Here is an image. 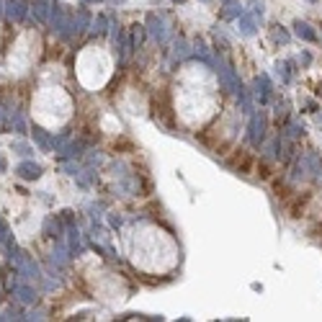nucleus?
I'll return each mask as SVG.
<instances>
[{
    "label": "nucleus",
    "mask_w": 322,
    "mask_h": 322,
    "mask_svg": "<svg viewBox=\"0 0 322 322\" xmlns=\"http://www.w3.org/2000/svg\"><path fill=\"white\" fill-rule=\"evenodd\" d=\"M16 173H19L23 181H37V178L41 175V168H39V165H34V163H21Z\"/></svg>",
    "instance_id": "2"
},
{
    "label": "nucleus",
    "mask_w": 322,
    "mask_h": 322,
    "mask_svg": "<svg viewBox=\"0 0 322 322\" xmlns=\"http://www.w3.org/2000/svg\"><path fill=\"white\" fill-rule=\"evenodd\" d=\"M250 129H253V145H261L263 132H265V116L258 114L255 119H253V124H250Z\"/></svg>",
    "instance_id": "3"
},
{
    "label": "nucleus",
    "mask_w": 322,
    "mask_h": 322,
    "mask_svg": "<svg viewBox=\"0 0 322 322\" xmlns=\"http://www.w3.org/2000/svg\"><path fill=\"white\" fill-rule=\"evenodd\" d=\"M34 137H37V142H39V145H41L44 150H49V147H52V142H49V137H47V134H44L41 129H34Z\"/></svg>",
    "instance_id": "11"
},
{
    "label": "nucleus",
    "mask_w": 322,
    "mask_h": 322,
    "mask_svg": "<svg viewBox=\"0 0 322 322\" xmlns=\"http://www.w3.org/2000/svg\"><path fill=\"white\" fill-rule=\"evenodd\" d=\"M286 132H289V137L297 139V137H302V134H304V127H299V124H289V129H286Z\"/></svg>",
    "instance_id": "12"
},
{
    "label": "nucleus",
    "mask_w": 322,
    "mask_h": 322,
    "mask_svg": "<svg viewBox=\"0 0 322 322\" xmlns=\"http://www.w3.org/2000/svg\"><path fill=\"white\" fill-rule=\"evenodd\" d=\"M8 16H11V19H23L26 8L19 3V0H11V3H8Z\"/></svg>",
    "instance_id": "7"
},
{
    "label": "nucleus",
    "mask_w": 322,
    "mask_h": 322,
    "mask_svg": "<svg viewBox=\"0 0 322 322\" xmlns=\"http://www.w3.org/2000/svg\"><path fill=\"white\" fill-rule=\"evenodd\" d=\"M255 88H258L255 95L261 98V103H265L268 98H271V83H268V77H265V75H263V77H258V80H255Z\"/></svg>",
    "instance_id": "4"
},
{
    "label": "nucleus",
    "mask_w": 322,
    "mask_h": 322,
    "mask_svg": "<svg viewBox=\"0 0 322 322\" xmlns=\"http://www.w3.org/2000/svg\"><path fill=\"white\" fill-rule=\"evenodd\" d=\"M250 8H253V13H255V16H263V11H265L263 0H250Z\"/></svg>",
    "instance_id": "13"
},
{
    "label": "nucleus",
    "mask_w": 322,
    "mask_h": 322,
    "mask_svg": "<svg viewBox=\"0 0 322 322\" xmlns=\"http://www.w3.org/2000/svg\"><path fill=\"white\" fill-rule=\"evenodd\" d=\"M47 0H37L34 3V13H37V19H41V21H47Z\"/></svg>",
    "instance_id": "9"
},
{
    "label": "nucleus",
    "mask_w": 322,
    "mask_h": 322,
    "mask_svg": "<svg viewBox=\"0 0 322 322\" xmlns=\"http://www.w3.org/2000/svg\"><path fill=\"white\" fill-rule=\"evenodd\" d=\"M299 59H302V65H309V62H312V57H309V55H302Z\"/></svg>",
    "instance_id": "14"
},
{
    "label": "nucleus",
    "mask_w": 322,
    "mask_h": 322,
    "mask_svg": "<svg viewBox=\"0 0 322 322\" xmlns=\"http://www.w3.org/2000/svg\"><path fill=\"white\" fill-rule=\"evenodd\" d=\"M294 34L304 41H317V34L312 31V26L307 21H294Z\"/></svg>",
    "instance_id": "1"
},
{
    "label": "nucleus",
    "mask_w": 322,
    "mask_h": 322,
    "mask_svg": "<svg viewBox=\"0 0 322 322\" xmlns=\"http://www.w3.org/2000/svg\"><path fill=\"white\" fill-rule=\"evenodd\" d=\"M240 31L245 34V37H253L255 34V19L247 13H240Z\"/></svg>",
    "instance_id": "5"
},
{
    "label": "nucleus",
    "mask_w": 322,
    "mask_h": 322,
    "mask_svg": "<svg viewBox=\"0 0 322 322\" xmlns=\"http://www.w3.org/2000/svg\"><path fill=\"white\" fill-rule=\"evenodd\" d=\"M147 21H150V26H152V29H150V34H152V37L163 39V37H165V31H163V21H160L157 16H150Z\"/></svg>",
    "instance_id": "6"
},
{
    "label": "nucleus",
    "mask_w": 322,
    "mask_h": 322,
    "mask_svg": "<svg viewBox=\"0 0 322 322\" xmlns=\"http://www.w3.org/2000/svg\"><path fill=\"white\" fill-rule=\"evenodd\" d=\"M204 3H211V0H204Z\"/></svg>",
    "instance_id": "16"
},
{
    "label": "nucleus",
    "mask_w": 322,
    "mask_h": 322,
    "mask_svg": "<svg viewBox=\"0 0 322 322\" xmlns=\"http://www.w3.org/2000/svg\"><path fill=\"white\" fill-rule=\"evenodd\" d=\"M273 39H276V41H281V44H286L291 37H289V31H286L284 26H273Z\"/></svg>",
    "instance_id": "10"
},
{
    "label": "nucleus",
    "mask_w": 322,
    "mask_h": 322,
    "mask_svg": "<svg viewBox=\"0 0 322 322\" xmlns=\"http://www.w3.org/2000/svg\"><path fill=\"white\" fill-rule=\"evenodd\" d=\"M173 3H186V0H173Z\"/></svg>",
    "instance_id": "15"
},
{
    "label": "nucleus",
    "mask_w": 322,
    "mask_h": 322,
    "mask_svg": "<svg viewBox=\"0 0 322 322\" xmlns=\"http://www.w3.org/2000/svg\"><path fill=\"white\" fill-rule=\"evenodd\" d=\"M276 73H279V77L284 83H289L291 80V62H276Z\"/></svg>",
    "instance_id": "8"
}]
</instances>
